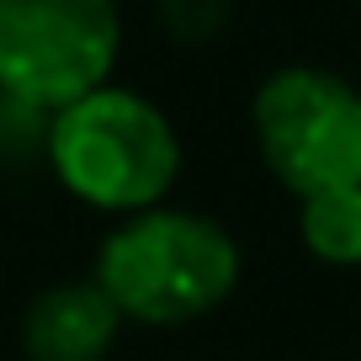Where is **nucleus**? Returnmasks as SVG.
I'll use <instances>...</instances> for the list:
<instances>
[{
  "label": "nucleus",
  "instance_id": "1",
  "mask_svg": "<svg viewBox=\"0 0 361 361\" xmlns=\"http://www.w3.org/2000/svg\"><path fill=\"white\" fill-rule=\"evenodd\" d=\"M96 287L133 324L176 329L213 314L239 282V245L218 218L186 207L128 213L96 250Z\"/></svg>",
  "mask_w": 361,
  "mask_h": 361
},
{
  "label": "nucleus",
  "instance_id": "2",
  "mask_svg": "<svg viewBox=\"0 0 361 361\" xmlns=\"http://www.w3.org/2000/svg\"><path fill=\"white\" fill-rule=\"evenodd\" d=\"M43 165L75 202L128 218L165 202L180 176V138L144 90L102 85L48 117Z\"/></svg>",
  "mask_w": 361,
  "mask_h": 361
},
{
  "label": "nucleus",
  "instance_id": "3",
  "mask_svg": "<svg viewBox=\"0 0 361 361\" xmlns=\"http://www.w3.org/2000/svg\"><path fill=\"white\" fill-rule=\"evenodd\" d=\"M123 16L117 0H0V96L64 112L112 85Z\"/></svg>",
  "mask_w": 361,
  "mask_h": 361
},
{
  "label": "nucleus",
  "instance_id": "4",
  "mask_svg": "<svg viewBox=\"0 0 361 361\" xmlns=\"http://www.w3.org/2000/svg\"><path fill=\"white\" fill-rule=\"evenodd\" d=\"M260 159L303 197L361 186V90L314 64H287L260 80L250 106Z\"/></svg>",
  "mask_w": 361,
  "mask_h": 361
},
{
  "label": "nucleus",
  "instance_id": "5",
  "mask_svg": "<svg viewBox=\"0 0 361 361\" xmlns=\"http://www.w3.org/2000/svg\"><path fill=\"white\" fill-rule=\"evenodd\" d=\"M123 314L90 282H59L27 303L22 314V356L27 361H102L112 350Z\"/></svg>",
  "mask_w": 361,
  "mask_h": 361
},
{
  "label": "nucleus",
  "instance_id": "6",
  "mask_svg": "<svg viewBox=\"0 0 361 361\" xmlns=\"http://www.w3.org/2000/svg\"><path fill=\"white\" fill-rule=\"evenodd\" d=\"M298 234H303L308 255L324 266H361V186L303 197Z\"/></svg>",
  "mask_w": 361,
  "mask_h": 361
},
{
  "label": "nucleus",
  "instance_id": "7",
  "mask_svg": "<svg viewBox=\"0 0 361 361\" xmlns=\"http://www.w3.org/2000/svg\"><path fill=\"white\" fill-rule=\"evenodd\" d=\"M228 16H234V0H154V22L186 48L213 43L228 27Z\"/></svg>",
  "mask_w": 361,
  "mask_h": 361
},
{
  "label": "nucleus",
  "instance_id": "8",
  "mask_svg": "<svg viewBox=\"0 0 361 361\" xmlns=\"http://www.w3.org/2000/svg\"><path fill=\"white\" fill-rule=\"evenodd\" d=\"M48 149V112L0 96V159H43Z\"/></svg>",
  "mask_w": 361,
  "mask_h": 361
}]
</instances>
